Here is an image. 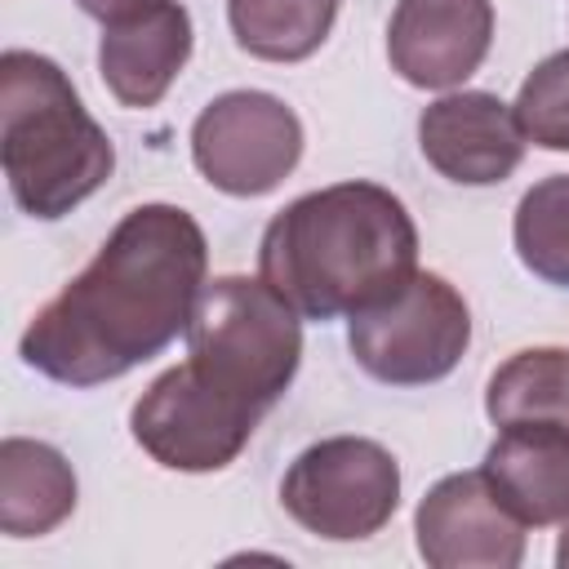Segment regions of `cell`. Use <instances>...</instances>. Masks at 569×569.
Instances as JSON below:
<instances>
[{"label": "cell", "mask_w": 569, "mask_h": 569, "mask_svg": "<svg viewBox=\"0 0 569 569\" xmlns=\"http://www.w3.org/2000/svg\"><path fill=\"white\" fill-rule=\"evenodd\" d=\"M204 276V227L178 204H138L111 227L93 262L31 316L18 356L76 391L116 382L187 333Z\"/></svg>", "instance_id": "cell-1"}, {"label": "cell", "mask_w": 569, "mask_h": 569, "mask_svg": "<svg viewBox=\"0 0 569 569\" xmlns=\"http://www.w3.org/2000/svg\"><path fill=\"white\" fill-rule=\"evenodd\" d=\"M418 271V227L391 187L351 178L289 200L258 240V276L302 316L338 320Z\"/></svg>", "instance_id": "cell-2"}, {"label": "cell", "mask_w": 569, "mask_h": 569, "mask_svg": "<svg viewBox=\"0 0 569 569\" xmlns=\"http://www.w3.org/2000/svg\"><path fill=\"white\" fill-rule=\"evenodd\" d=\"M0 164L13 204L40 222L67 218L116 169L107 129L44 53H0Z\"/></svg>", "instance_id": "cell-3"}, {"label": "cell", "mask_w": 569, "mask_h": 569, "mask_svg": "<svg viewBox=\"0 0 569 569\" xmlns=\"http://www.w3.org/2000/svg\"><path fill=\"white\" fill-rule=\"evenodd\" d=\"M187 365L231 400L276 409L302 365V316L258 276H218L187 320Z\"/></svg>", "instance_id": "cell-4"}, {"label": "cell", "mask_w": 569, "mask_h": 569, "mask_svg": "<svg viewBox=\"0 0 569 569\" xmlns=\"http://www.w3.org/2000/svg\"><path fill=\"white\" fill-rule=\"evenodd\" d=\"M356 365L387 387H427L458 369L471 347V307L436 271H413L382 302L347 316Z\"/></svg>", "instance_id": "cell-5"}, {"label": "cell", "mask_w": 569, "mask_h": 569, "mask_svg": "<svg viewBox=\"0 0 569 569\" xmlns=\"http://www.w3.org/2000/svg\"><path fill=\"white\" fill-rule=\"evenodd\" d=\"M280 507L325 542L373 538L400 507V462L369 436H325L289 462Z\"/></svg>", "instance_id": "cell-6"}, {"label": "cell", "mask_w": 569, "mask_h": 569, "mask_svg": "<svg viewBox=\"0 0 569 569\" xmlns=\"http://www.w3.org/2000/svg\"><path fill=\"white\" fill-rule=\"evenodd\" d=\"M262 413L209 387L187 360L164 369L129 409L138 449L169 471H222L253 440Z\"/></svg>", "instance_id": "cell-7"}, {"label": "cell", "mask_w": 569, "mask_h": 569, "mask_svg": "<svg viewBox=\"0 0 569 569\" xmlns=\"http://www.w3.org/2000/svg\"><path fill=\"white\" fill-rule=\"evenodd\" d=\"M302 147L307 133L298 111L267 89H227L191 124L200 178L240 200L276 191L298 169Z\"/></svg>", "instance_id": "cell-8"}, {"label": "cell", "mask_w": 569, "mask_h": 569, "mask_svg": "<svg viewBox=\"0 0 569 569\" xmlns=\"http://www.w3.org/2000/svg\"><path fill=\"white\" fill-rule=\"evenodd\" d=\"M525 529L480 467L440 476L413 511L418 556L431 569H516L525 560Z\"/></svg>", "instance_id": "cell-9"}, {"label": "cell", "mask_w": 569, "mask_h": 569, "mask_svg": "<svg viewBox=\"0 0 569 569\" xmlns=\"http://www.w3.org/2000/svg\"><path fill=\"white\" fill-rule=\"evenodd\" d=\"M418 147L427 164L458 187H493L507 182L525 160V133L498 93L458 89L422 107Z\"/></svg>", "instance_id": "cell-10"}, {"label": "cell", "mask_w": 569, "mask_h": 569, "mask_svg": "<svg viewBox=\"0 0 569 569\" xmlns=\"http://www.w3.org/2000/svg\"><path fill=\"white\" fill-rule=\"evenodd\" d=\"M493 44L489 0H396L387 62L413 89H458Z\"/></svg>", "instance_id": "cell-11"}, {"label": "cell", "mask_w": 569, "mask_h": 569, "mask_svg": "<svg viewBox=\"0 0 569 569\" xmlns=\"http://www.w3.org/2000/svg\"><path fill=\"white\" fill-rule=\"evenodd\" d=\"M191 44H196L191 13L178 0H164L156 9L129 13L102 27L98 76L120 107L142 111V107H156L169 93V84L182 76Z\"/></svg>", "instance_id": "cell-12"}, {"label": "cell", "mask_w": 569, "mask_h": 569, "mask_svg": "<svg viewBox=\"0 0 569 569\" xmlns=\"http://www.w3.org/2000/svg\"><path fill=\"white\" fill-rule=\"evenodd\" d=\"M480 471L529 529L569 520V427H498Z\"/></svg>", "instance_id": "cell-13"}, {"label": "cell", "mask_w": 569, "mask_h": 569, "mask_svg": "<svg viewBox=\"0 0 569 569\" xmlns=\"http://www.w3.org/2000/svg\"><path fill=\"white\" fill-rule=\"evenodd\" d=\"M76 511V471L62 449L27 436L0 445V529L9 538H44Z\"/></svg>", "instance_id": "cell-14"}, {"label": "cell", "mask_w": 569, "mask_h": 569, "mask_svg": "<svg viewBox=\"0 0 569 569\" xmlns=\"http://www.w3.org/2000/svg\"><path fill=\"white\" fill-rule=\"evenodd\" d=\"M485 413L493 427H569V347H525L507 356L489 373Z\"/></svg>", "instance_id": "cell-15"}, {"label": "cell", "mask_w": 569, "mask_h": 569, "mask_svg": "<svg viewBox=\"0 0 569 569\" xmlns=\"http://www.w3.org/2000/svg\"><path fill=\"white\" fill-rule=\"evenodd\" d=\"M338 18V0H227V27L249 58L302 62L311 58Z\"/></svg>", "instance_id": "cell-16"}, {"label": "cell", "mask_w": 569, "mask_h": 569, "mask_svg": "<svg viewBox=\"0 0 569 569\" xmlns=\"http://www.w3.org/2000/svg\"><path fill=\"white\" fill-rule=\"evenodd\" d=\"M511 244L529 276L569 289V173H551L520 196Z\"/></svg>", "instance_id": "cell-17"}, {"label": "cell", "mask_w": 569, "mask_h": 569, "mask_svg": "<svg viewBox=\"0 0 569 569\" xmlns=\"http://www.w3.org/2000/svg\"><path fill=\"white\" fill-rule=\"evenodd\" d=\"M525 142L542 151H569V49L547 53L511 102Z\"/></svg>", "instance_id": "cell-18"}, {"label": "cell", "mask_w": 569, "mask_h": 569, "mask_svg": "<svg viewBox=\"0 0 569 569\" xmlns=\"http://www.w3.org/2000/svg\"><path fill=\"white\" fill-rule=\"evenodd\" d=\"M89 18H98L102 27L107 22H120V18H129V13H142V9H156V4H164V0H76Z\"/></svg>", "instance_id": "cell-19"}, {"label": "cell", "mask_w": 569, "mask_h": 569, "mask_svg": "<svg viewBox=\"0 0 569 569\" xmlns=\"http://www.w3.org/2000/svg\"><path fill=\"white\" fill-rule=\"evenodd\" d=\"M556 565L569 569V520L560 525V542H556Z\"/></svg>", "instance_id": "cell-20"}]
</instances>
